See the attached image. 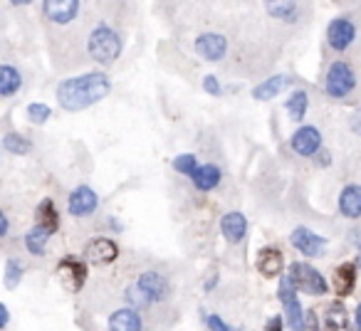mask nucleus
<instances>
[{
  "instance_id": "23",
  "label": "nucleus",
  "mask_w": 361,
  "mask_h": 331,
  "mask_svg": "<svg viewBox=\"0 0 361 331\" xmlns=\"http://www.w3.org/2000/svg\"><path fill=\"white\" fill-rule=\"evenodd\" d=\"M191 178L198 191H213L221 183V168L218 166H198V171Z\"/></svg>"
},
{
  "instance_id": "39",
  "label": "nucleus",
  "mask_w": 361,
  "mask_h": 331,
  "mask_svg": "<svg viewBox=\"0 0 361 331\" xmlns=\"http://www.w3.org/2000/svg\"><path fill=\"white\" fill-rule=\"evenodd\" d=\"M354 321H356V329L361 331V304L356 306V314H354Z\"/></svg>"
},
{
  "instance_id": "9",
  "label": "nucleus",
  "mask_w": 361,
  "mask_h": 331,
  "mask_svg": "<svg viewBox=\"0 0 361 331\" xmlns=\"http://www.w3.org/2000/svg\"><path fill=\"white\" fill-rule=\"evenodd\" d=\"M354 37H356V27H354V23L346 20V18H336V20H331L329 27H326V42L339 52H344L346 47L354 42Z\"/></svg>"
},
{
  "instance_id": "13",
  "label": "nucleus",
  "mask_w": 361,
  "mask_h": 331,
  "mask_svg": "<svg viewBox=\"0 0 361 331\" xmlns=\"http://www.w3.org/2000/svg\"><path fill=\"white\" fill-rule=\"evenodd\" d=\"M292 149L300 156H314L322 149V134L317 126H300L292 136Z\"/></svg>"
},
{
  "instance_id": "36",
  "label": "nucleus",
  "mask_w": 361,
  "mask_h": 331,
  "mask_svg": "<svg viewBox=\"0 0 361 331\" xmlns=\"http://www.w3.org/2000/svg\"><path fill=\"white\" fill-rule=\"evenodd\" d=\"M8 321H11V314H8V306L0 301V329H6Z\"/></svg>"
},
{
  "instance_id": "24",
  "label": "nucleus",
  "mask_w": 361,
  "mask_h": 331,
  "mask_svg": "<svg viewBox=\"0 0 361 331\" xmlns=\"http://www.w3.org/2000/svg\"><path fill=\"white\" fill-rule=\"evenodd\" d=\"M23 85V77L16 67L11 65H3L0 67V96H11L20 89Z\"/></svg>"
},
{
  "instance_id": "38",
  "label": "nucleus",
  "mask_w": 361,
  "mask_h": 331,
  "mask_svg": "<svg viewBox=\"0 0 361 331\" xmlns=\"http://www.w3.org/2000/svg\"><path fill=\"white\" fill-rule=\"evenodd\" d=\"M351 129H354L356 134H361V111H356L354 119H351Z\"/></svg>"
},
{
  "instance_id": "31",
  "label": "nucleus",
  "mask_w": 361,
  "mask_h": 331,
  "mask_svg": "<svg viewBox=\"0 0 361 331\" xmlns=\"http://www.w3.org/2000/svg\"><path fill=\"white\" fill-rule=\"evenodd\" d=\"M126 299H129V304L136 306V309H144V306L151 304V299L141 292V287L136 285V282L134 285H129V289H126Z\"/></svg>"
},
{
  "instance_id": "14",
  "label": "nucleus",
  "mask_w": 361,
  "mask_h": 331,
  "mask_svg": "<svg viewBox=\"0 0 361 331\" xmlns=\"http://www.w3.org/2000/svg\"><path fill=\"white\" fill-rule=\"evenodd\" d=\"M136 285H139L141 292L149 296L151 304H154V301L166 299V294H169V282H166V277L161 275V272H156V270L144 272V275L136 280Z\"/></svg>"
},
{
  "instance_id": "15",
  "label": "nucleus",
  "mask_w": 361,
  "mask_h": 331,
  "mask_svg": "<svg viewBox=\"0 0 361 331\" xmlns=\"http://www.w3.org/2000/svg\"><path fill=\"white\" fill-rule=\"evenodd\" d=\"M282 265H285V260H282V252L275 250V247H262V250L257 252V270H260V275L267 277V280H272V277H280L282 275Z\"/></svg>"
},
{
  "instance_id": "33",
  "label": "nucleus",
  "mask_w": 361,
  "mask_h": 331,
  "mask_svg": "<svg viewBox=\"0 0 361 331\" xmlns=\"http://www.w3.org/2000/svg\"><path fill=\"white\" fill-rule=\"evenodd\" d=\"M206 324H208V329H211V331H240V329H233V326H228L226 321H223L218 314H211V316H208Z\"/></svg>"
},
{
  "instance_id": "17",
  "label": "nucleus",
  "mask_w": 361,
  "mask_h": 331,
  "mask_svg": "<svg viewBox=\"0 0 361 331\" xmlns=\"http://www.w3.org/2000/svg\"><path fill=\"white\" fill-rule=\"evenodd\" d=\"M141 329H144V321H141L139 311H134L131 306L116 309L109 316V331H141Z\"/></svg>"
},
{
  "instance_id": "25",
  "label": "nucleus",
  "mask_w": 361,
  "mask_h": 331,
  "mask_svg": "<svg viewBox=\"0 0 361 331\" xmlns=\"http://www.w3.org/2000/svg\"><path fill=\"white\" fill-rule=\"evenodd\" d=\"M287 111H290V119L295 121H302L307 114V106H310V96H307V92L297 89L290 94V99H287Z\"/></svg>"
},
{
  "instance_id": "8",
  "label": "nucleus",
  "mask_w": 361,
  "mask_h": 331,
  "mask_svg": "<svg viewBox=\"0 0 361 331\" xmlns=\"http://www.w3.org/2000/svg\"><path fill=\"white\" fill-rule=\"evenodd\" d=\"M85 257L92 265H109V262H114L119 257V247L109 237H94V240L87 242Z\"/></svg>"
},
{
  "instance_id": "10",
  "label": "nucleus",
  "mask_w": 361,
  "mask_h": 331,
  "mask_svg": "<svg viewBox=\"0 0 361 331\" xmlns=\"http://www.w3.org/2000/svg\"><path fill=\"white\" fill-rule=\"evenodd\" d=\"M42 13H45L47 20L57 23V25H67L80 13V3L77 0H45L42 3Z\"/></svg>"
},
{
  "instance_id": "2",
  "label": "nucleus",
  "mask_w": 361,
  "mask_h": 331,
  "mask_svg": "<svg viewBox=\"0 0 361 331\" xmlns=\"http://www.w3.org/2000/svg\"><path fill=\"white\" fill-rule=\"evenodd\" d=\"M87 47H90V55L97 62H102V65H109V62H114L121 55V40L114 27L109 25H97L92 30Z\"/></svg>"
},
{
  "instance_id": "3",
  "label": "nucleus",
  "mask_w": 361,
  "mask_h": 331,
  "mask_svg": "<svg viewBox=\"0 0 361 331\" xmlns=\"http://www.w3.org/2000/svg\"><path fill=\"white\" fill-rule=\"evenodd\" d=\"M295 285V289H302L307 294H326L329 287H326V280L314 270L312 265H305V262H295L290 267V275H287Z\"/></svg>"
},
{
  "instance_id": "28",
  "label": "nucleus",
  "mask_w": 361,
  "mask_h": 331,
  "mask_svg": "<svg viewBox=\"0 0 361 331\" xmlns=\"http://www.w3.org/2000/svg\"><path fill=\"white\" fill-rule=\"evenodd\" d=\"M3 146H6L11 154H20V156L27 154V151H32V144L20 134H8L6 141H3Z\"/></svg>"
},
{
  "instance_id": "29",
  "label": "nucleus",
  "mask_w": 361,
  "mask_h": 331,
  "mask_svg": "<svg viewBox=\"0 0 361 331\" xmlns=\"http://www.w3.org/2000/svg\"><path fill=\"white\" fill-rule=\"evenodd\" d=\"M20 280H23V265L18 260H8L6 262V287L8 289H16L18 285H20Z\"/></svg>"
},
{
  "instance_id": "20",
  "label": "nucleus",
  "mask_w": 361,
  "mask_h": 331,
  "mask_svg": "<svg viewBox=\"0 0 361 331\" xmlns=\"http://www.w3.org/2000/svg\"><path fill=\"white\" fill-rule=\"evenodd\" d=\"M35 220H37V227H42V230L50 232V235L57 232V227H60V216H57V208L50 198H45V201L37 206Z\"/></svg>"
},
{
  "instance_id": "32",
  "label": "nucleus",
  "mask_w": 361,
  "mask_h": 331,
  "mask_svg": "<svg viewBox=\"0 0 361 331\" xmlns=\"http://www.w3.org/2000/svg\"><path fill=\"white\" fill-rule=\"evenodd\" d=\"M50 106L47 104H30L27 106V119L32 121V124H45L47 119H50Z\"/></svg>"
},
{
  "instance_id": "30",
  "label": "nucleus",
  "mask_w": 361,
  "mask_h": 331,
  "mask_svg": "<svg viewBox=\"0 0 361 331\" xmlns=\"http://www.w3.org/2000/svg\"><path fill=\"white\" fill-rule=\"evenodd\" d=\"M267 11H270L272 18H285V20H292L297 13L295 3H267Z\"/></svg>"
},
{
  "instance_id": "35",
  "label": "nucleus",
  "mask_w": 361,
  "mask_h": 331,
  "mask_svg": "<svg viewBox=\"0 0 361 331\" xmlns=\"http://www.w3.org/2000/svg\"><path fill=\"white\" fill-rule=\"evenodd\" d=\"M267 331H282V316H270L267 319Z\"/></svg>"
},
{
  "instance_id": "34",
  "label": "nucleus",
  "mask_w": 361,
  "mask_h": 331,
  "mask_svg": "<svg viewBox=\"0 0 361 331\" xmlns=\"http://www.w3.org/2000/svg\"><path fill=\"white\" fill-rule=\"evenodd\" d=\"M203 89L208 92V94H221V82L216 80L213 75H208V77H203Z\"/></svg>"
},
{
  "instance_id": "5",
  "label": "nucleus",
  "mask_w": 361,
  "mask_h": 331,
  "mask_svg": "<svg viewBox=\"0 0 361 331\" xmlns=\"http://www.w3.org/2000/svg\"><path fill=\"white\" fill-rule=\"evenodd\" d=\"M356 87V77L354 70H351L346 62H334L326 72V80H324V89L329 96L334 99H344L351 89Z\"/></svg>"
},
{
  "instance_id": "40",
  "label": "nucleus",
  "mask_w": 361,
  "mask_h": 331,
  "mask_svg": "<svg viewBox=\"0 0 361 331\" xmlns=\"http://www.w3.org/2000/svg\"><path fill=\"white\" fill-rule=\"evenodd\" d=\"M359 265H361V255H359Z\"/></svg>"
},
{
  "instance_id": "21",
  "label": "nucleus",
  "mask_w": 361,
  "mask_h": 331,
  "mask_svg": "<svg viewBox=\"0 0 361 331\" xmlns=\"http://www.w3.org/2000/svg\"><path fill=\"white\" fill-rule=\"evenodd\" d=\"M285 85H290V77H287V75L270 77V80H265L262 85H257L255 89H252V99H257V101H270V99H275V96L280 94L282 87H285Z\"/></svg>"
},
{
  "instance_id": "11",
  "label": "nucleus",
  "mask_w": 361,
  "mask_h": 331,
  "mask_svg": "<svg viewBox=\"0 0 361 331\" xmlns=\"http://www.w3.org/2000/svg\"><path fill=\"white\" fill-rule=\"evenodd\" d=\"M290 240L305 257H322L324 255L326 240L322 235H317V232L307 230V227H297V230L292 232Z\"/></svg>"
},
{
  "instance_id": "19",
  "label": "nucleus",
  "mask_w": 361,
  "mask_h": 331,
  "mask_svg": "<svg viewBox=\"0 0 361 331\" xmlns=\"http://www.w3.org/2000/svg\"><path fill=\"white\" fill-rule=\"evenodd\" d=\"M339 211L344 218H361V186H346L339 196Z\"/></svg>"
},
{
  "instance_id": "26",
  "label": "nucleus",
  "mask_w": 361,
  "mask_h": 331,
  "mask_svg": "<svg viewBox=\"0 0 361 331\" xmlns=\"http://www.w3.org/2000/svg\"><path fill=\"white\" fill-rule=\"evenodd\" d=\"M50 240V232H45L42 227H32L30 232L25 235V247L30 255H45V245Z\"/></svg>"
},
{
  "instance_id": "16",
  "label": "nucleus",
  "mask_w": 361,
  "mask_h": 331,
  "mask_svg": "<svg viewBox=\"0 0 361 331\" xmlns=\"http://www.w3.org/2000/svg\"><path fill=\"white\" fill-rule=\"evenodd\" d=\"M221 230H223V237H226L231 245L243 242V237H245V232H247L245 216H243V213H228V216H223Z\"/></svg>"
},
{
  "instance_id": "1",
  "label": "nucleus",
  "mask_w": 361,
  "mask_h": 331,
  "mask_svg": "<svg viewBox=\"0 0 361 331\" xmlns=\"http://www.w3.org/2000/svg\"><path fill=\"white\" fill-rule=\"evenodd\" d=\"M111 92V82L104 72H87L57 85V104L65 111H82L102 101Z\"/></svg>"
},
{
  "instance_id": "37",
  "label": "nucleus",
  "mask_w": 361,
  "mask_h": 331,
  "mask_svg": "<svg viewBox=\"0 0 361 331\" xmlns=\"http://www.w3.org/2000/svg\"><path fill=\"white\" fill-rule=\"evenodd\" d=\"M8 235V218L6 213L0 211V237H6Z\"/></svg>"
},
{
  "instance_id": "6",
  "label": "nucleus",
  "mask_w": 361,
  "mask_h": 331,
  "mask_svg": "<svg viewBox=\"0 0 361 331\" xmlns=\"http://www.w3.org/2000/svg\"><path fill=\"white\" fill-rule=\"evenodd\" d=\"M57 275H60L62 285L70 292H80L87 282V265L80 257H62L57 265Z\"/></svg>"
},
{
  "instance_id": "27",
  "label": "nucleus",
  "mask_w": 361,
  "mask_h": 331,
  "mask_svg": "<svg viewBox=\"0 0 361 331\" xmlns=\"http://www.w3.org/2000/svg\"><path fill=\"white\" fill-rule=\"evenodd\" d=\"M173 168L178 173H183V176H193V173L198 171V161L193 154H180L173 158Z\"/></svg>"
},
{
  "instance_id": "12",
  "label": "nucleus",
  "mask_w": 361,
  "mask_h": 331,
  "mask_svg": "<svg viewBox=\"0 0 361 331\" xmlns=\"http://www.w3.org/2000/svg\"><path fill=\"white\" fill-rule=\"evenodd\" d=\"M67 206H70L72 216L87 218V216H92V213L97 211V206H99V198H97V193L92 191L90 186H80V188H75V191L70 193V201H67Z\"/></svg>"
},
{
  "instance_id": "4",
  "label": "nucleus",
  "mask_w": 361,
  "mask_h": 331,
  "mask_svg": "<svg viewBox=\"0 0 361 331\" xmlns=\"http://www.w3.org/2000/svg\"><path fill=\"white\" fill-rule=\"evenodd\" d=\"M280 301L285 304V316H287V324H290L292 331H307L305 324V311H302V304L297 299V289L292 285L290 277H282L280 280V292H277Z\"/></svg>"
},
{
  "instance_id": "7",
  "label": "nucleus",
  "mask_w": 361,
  "mask_h": 331,
  "mask_svg": "<svg viewBox=\"0 0 361 331\" xmlns=\"http://www.w3.org/2000/svg\"><path fill=\"white\" fill-rule=\"evenodd\" d=\"M196 52L208 62H218L226 57L228 52V40L221 32H203L196 37Z\"/></svg>"
},
{
  "instance_id": "18",
  "label": "nucleus",
  "mask_w": 361,
  "mask_h": 331,
  "mask_svg": "<svg viewBox=\"0 0 361 331\" xmlns=\"http://www.w3.org/2000/svg\"><path fill=\"white\" fill-rule=\"evenodd\" d=\"M324 331H351L349 314L341 301H331L324 311Z\"/></svg>"
},
{
  "instance_id": "22",
  "label": "nucleus",
  "mask_w": 361,
  "mask_h": 331,
  "mask_svg": "<svg viewBox=\"0 0 361 331\" xmlns=\"http://www.w3.org/2000/svg\"><path fill=\"white\" fill-rule=\"evenodd\" d=\"M334 292L339 296H346L351 294V289H354L356 285V267L351 265V262H344V265H339L334 270Z\"/></svg>"
}]
</instances>
